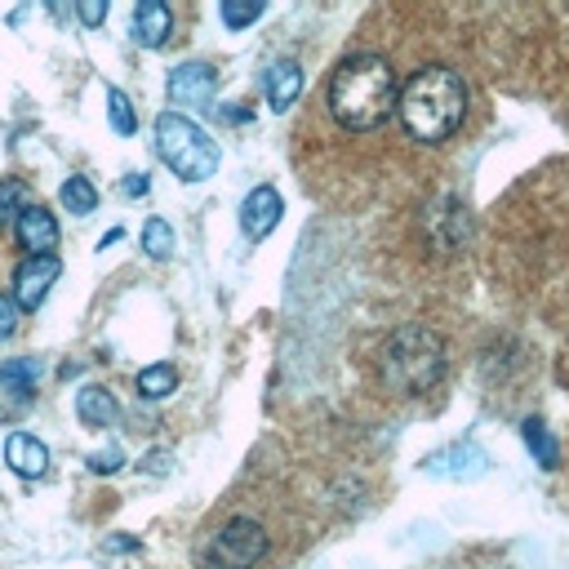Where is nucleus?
Masks as SVG:
<instances>
[{"mask_svg": "<svg viewBox=\"0 0 569 569\" xmlns=\"http://www.w3.org/2000/svg\"><path fill=\"white\" fill-rule=\"evenodd\" d=\"M396 98H400V80L391 62L378 53H351L329 76V111L351 133H369L387 124L396 111Z\"/></svg>", "mask_w": 569, "mask_h": 569, "instance_id": "f257e3e1", "label": "nucleus"}, {"mask_svg": "<svg viewBox=\"0 0 569 569\" xmlns=\"http://www.w3.org/2000/svg\"><path fill=\"white\" fill-rule=\"evenodd\" d=\"M467 111V84L449 67H422L400 84L396 116L418 142H445Z\"/></svg>", "mask_w": 569, "mask_h": 569, "instance_id": "f03ea898", "label": "nucleus"}, {"mask_svg": "<svg viewBox=\"0 0 569 569\" xmlns=\"http://www.w3.org/2000/svg\"><path fill=\"white\" fill-rule=\"evenodd\" d=\"M440 373H445V342L427 325L396 329L378 351V378L396 396H422L440 382Z\"/></svg>", "mask_w": 569, "mask_h": 569, "instance_id": "7ed1b4c3", "label": "nucleus"}, {"mask_svg": "<svg viewBox=\"0 0 569 569\" xmlns=\"http://www.w3.org/2000/svg\"><path fill=\"white\" fill-rule=\"evenodd\" d=\"M156 151H160V160H164L182 182H204V178L218 169V147H213V138H209L196 120H187V116H178V111H164V116L156 120Z\"/></svg>", "mask_w": 569, "mask_h": 569, "instance_id": "20e7f679", "label": "nucleus"}, {"mask_svg": "<svg viewBox=\"0 0 569 569\" xmlns=\"http://www.w3.org/2000/svg\"><path fill=\"white\" fill-rule=\"evenodd\" d=\"M267 556V533L258 520L249 516H236L218 529L213 547H209V565L213 569H253L258 560Z\"/></svg>", "mask_w": 569, "mask_h": 569, "instance_id": "39448f33", "label": "nucleus"}, {"mask_svg": "<svg viewBox=\"0 0 569 569\" xmlns=\"http://www.w3.org/2000/svg\"><path fill=\"white\" fill-rule=\"evenodd\" d=\"M58 271H62V262H58L53 253H49V258H22L18 271H13V302H18L22 311H36V307L44 302L49 284L58 280Z\"/></svg>", "mask_w": 569, "mask_h": 569, "instance_id": "423d86ee", "label": "nucleus"}, {"mask_svg": "<svg viewBox=\"0 0 569 569\" xmlns=\"http://www.w3.org/2000/svg\"><path fill=\"white\" fill-rule=\"evenodd\" d=\"M36 400V360L0 365V418H18Z\"/></svg>", "mask_w": 569, "mask_h": 569, "instance_id": "0eeeda50", "label": "nucleus"}, {"mask_svg": "<svg viewBox=\"0 0 569 569\" xmlns=\"http://www.w3.org/2000/svg\"><path fill=\"white\" fill-rule=\"evenodd\" d=\"M13 236L22 249H31V258H49L58 249V222L44 204H27L18 218H13Z\"/></svg>", "mask_w": 569, "mask_h": 569, "instance_id": "6e6552de", "label": "nucleus"}, {"mask_svg": "<svg viewBox=\"0 0 569 569\" xmlns=\"http://www.w3.org/2000/svg\"><path fill=\"white\" fill-rule=\"evenodd\" d=\"M280 213H284L280 191H276V187H253V191L244 196V204H240V227H244L249 240H262V236L280 222Z\"/></svg>", "mask_w": 569, "mask_h": 569, "instance_id": "1a4fd4ad", "label": "nucleus"}, {"mask_svg": "<svg viewBox=\"0 0 569 569\" xmlns=\"http://www.w3.org/2000/svg\"><path fill=\"white\" fill-rule=\"evenodd\" d=\"M213 67H204V62H187V67H173V76H169V98L173 102H182V107H200V102H209L213 98Z\"/></svg>", "mask_w": 569, "mask_h": 569, "instance_id": "9d476101", "label": "nucleus"}, {"mask_svg": "<svg viewBox=\"0 0 569 569\" xmlns=\"http://www.w3.org/2000/svg\"><path fill=\"white\" fill-rule=\"evenodd\" d=\"M169 31H173V9H169V4L142 0V4L133 9V40H138V44L160 49V44L169 40Z\"/></svg>", "mask_w": 569, "mask_h": 569, "instance_id": "9b49d317", "label": "nucleus"}, {"mask_svg": "<svg viewBox=\"0 0 569 569\" xmlns=\"http://www.w3.org/2000/svg\"><path fill=\"white\" fill-rule=\"evenodd\" d=\"M4 462H9L18 476H44V467H49V449H44L31 431H13V436L4 440Z\"/></svg>", "mask_w": 569, "mask_h": 569, "instance_id": "f8f14e48", "label": "nucleus"}, {"mask_svg": "<svg viewBox=\"0 0 569 569\" xmlns=\"http://www.w3.org/2000/svg\"><path fill=\"white\" fill-rule=\"evenodd\" d=\"M298 93H302V71H298V62H276V67L267 71V102H271L276 111H284V107L298 102Z\"/></svg>", "mask_w": 569, "mask_h": 569, "instance_id": "ddd939ff", "label": "nucleus"}, {"mask_svg": "<svg viewBox=\"0 0 569 569\" xmlns=\"http://www.w3.org/2000/svg\"><path fill=\"white\" fill-rule=\"evenodd\" d=\"M76 413H80L84 427H111V418H116V400H111L107 387H84V391L76 396Z\"/></svg>", "mask_w": 569, "mask_h": 569, "instance_id": "4468645a", "label": "nucleus"}, {"mask_svg": "<svg viewBox=\"0 0 569 569\" xmlns=\"http://www.w3.org/2000/svg\"><path fill=\"white\" fill-rule=\"evenodd\" d=\"M173 387H178V369H173V365H151V369L138 373V396L160 400V396H169Z\"/></svg>", "mask_w": 569, "mask_h": 569, "instance_id": "2eb2a0df", "label": "nucleus"}, {"mask_svg": "<svg viewBox=\"0 0 569 569\" xmlns=\"http://www.w3.org/2000/svg\"><path fill=\"white\" fill-rule=\"evenodd\" d=\"M62 204L71 209V213H93V204H98V191H93V182L89 178H67L62 182Z\"/></svg>", "mask_w": 569, "mask_h": 569, "instance_id": "dca6fc26", "label": "nucleus"}, {"mask_svg": "<svg viewBox=\"0 0 569 569\" xmlns=\"http://www.w3.org/2000/svg\"><path fill=\"white\" fill-rule=\"evenodd\" d=\"M142 249H147L151 258H169V249H173V231H169L164 218H151V222L142 227Z\"/></svg>", "mask_w": 569, "mask_h": 569, "instance_id": "f3484780", "label": "nucleus"}, {"mask_svg": "<svg viewBox=\"0 0 569 569\" xmlns=\"http://www.w3.org/2000/svg\"><path fill=\"white\" fill-rule=\"evenodd\" d=\"M27 209V187L18 178H0V227Z\"/></svg>", "mask_w": 569, "mask_h": 569, "instance_id": "a211bd4d", "label": "nucleus"}, {"mask_svg": "<svg viewBox=\"0 0 569 569\" xmlns=\"http://www.w3.org/2000/svg\"><path fill=\"white\" fill-rule=\"evenodd\" d=\"M525 445L538 453V462H542V467H556V440L547 436V427H542V422H525Z\"/></svg>", "mask_w": 569, "mask_h": 569, "instance_id": "6ab92c4d", "label": "nucleus"}, {"mask_svg": "<svg viewBox=\"0 0 569 569\" xmlns=\"http://www.w3.org/2000/svg\"><path fill=\"white\" fill-rule=\"evenodd\" d=\"M107 107H111L116 133H133V107H129V98H124L120 89H107Z\"/></svg>", "mask_w": 569, "mask_h": 569, "instance_id": "aec40b11", "label": "nucleus"}, {"mask_svg": "<svg viewBox=\"0 0 569 569\" xmlns=\"http://www.w3.org/2000/svg\"><path fill=\"white\" fill-rule=\"evenodd\" d=\"M253 18H262V4H236V0H222V22H227V27H249Z\"/></svg>", "mask_w": 569, "mask_h": 569, "instance_id": "412c9836", "label": "nucleus"}, {"mask_svg": "<svg viewBox=\"0 0 569 569\" xmlns=\"http://www.w3.org/2000/svg\"><path fill=\"white\" fill-rule=\"evenodd\" d=\"M13 329H18V302L0 293V338H9Z\"/></svg>", "mask_w": 569, "mask_h": 569, "instance_id": "4be33fe9", "label": "nucleus"}, {"mask_svg": "<svg viewBox=\"0 0 569 569\" xmlns=\"http://www.w3.org/2000/svg\"><path fill=\"white\" fill-rule=\"evenodd\" d=\"M76 13H80L84 27H98V22L107 18V4H102V0H84V4H76Z\"/></svg>", "mask_w": 569, "mask_h": 569, "instance_id": "5701e85b", "label": "nucleus"}, {"mask_svg": "<svg viewBox=\"0 0 569 569\" xmlns=\"http://www.w3.org/2000/svg\"><path fill=\"white\" fill-rule=\"evenodd\" d=\"M89 467H93V471H116V467H120V453H116V449H111V453H93Z\"/></svg>", "mask_w": 569, "mask_h": 569, "instance_id": "b1692460", "label": "nucleus"}, {"mask_svg": "<svg viewBox=\"0 0 569 569\" xmlns=\"http://www.w3.org/2000/svg\"><path fill=\"white\" fill-rule=\"evenodd\" d=\"M124 191L129 196H147V173H124Z\"/></svg>", "mask_w": 569, "mask_h": 569, "instance_id": "393cba45", "label": "nucleus"}]
</instances>
